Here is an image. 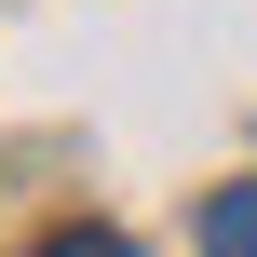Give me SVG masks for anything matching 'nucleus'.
<instances>
[{
  "label": "nucleus",
  "mask_w": 257,
  "mask_h": 257,
  "mask_svg": "<svg viewBox=\"0 0 257 257\" xmlns=\"http://www.w3.org/2000/svg\"><path fill=\"white\" fill-rule=\"evenodd\" d=\"M41 257H136V244H122V230H54Z\"/></svg>",
  "instance_id": "obj_2"
},
{
  "label": "nucleus",
  "mask_w": 257,
  "mask_h": 257,
  "mask_svg": "<svg viewBox=\"0 0 257 257\" xmlns=\"http://www.w3.org/2000/svg\"><path fill=\"white\" fill-rule=\"evenodd\" d=\"M203 257H257V176L203 203Z\"/></svg>",
  "instance_id": "obj_1"
}]
</instances>
